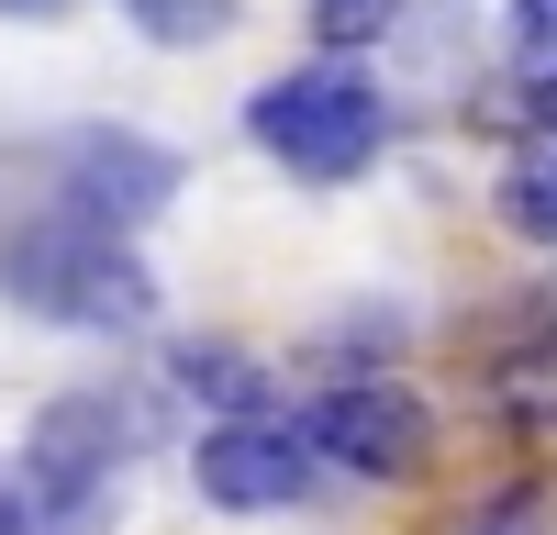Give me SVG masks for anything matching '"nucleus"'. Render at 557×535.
<instances>
[{"label":"nucleus","instance_id":"f8f14e48","mask_svg":"<svg viewBox=\"0 0 557 535\" xmlns=\"http://www.w3.org/2000/svg\"><path fill=\"white\" fill-rule=\"evenodd\" d=\"M391 23V0H312V34H323V57H346V45H368Z\"/></svg>","mask_w":557,"mask_h":535},{"label":"nucleus","instance_id":"423d86ee","mask_svg":"<svg viewBox=\"0 0 557 535\" xmlns=\"http://www.w3.org/2000/svg\"><path fill=\"white\" fill-rule=\"evenodd\" d=\"M45 178H57V223H89V235H134V223H157V212H168L178 157L157 146V134L89 123V134H67V146L45 157Z\"/></svg>","mask_w":557,"mask_h":535},{"label":"nucleus","instance_id":"39448f33","mask_svg":"<svg viewBox=\"0 0 557 535\" xmlns=\"http://www.w3.org/2000/svg\"><path fill=\"white\" fill-rule=\"evenodd\" d=\"M123 469V413L101 390H67V401H45L34 435H23V524H89L101 513V490Z\"/></svg>","mask_w":557,"mask_h":535},{"label":"nucleus","instance_id":"9b49d317","mask_svg":"<svg viewBox=\"0 0 557 535\" xmlns=\"http://www.w3.org/2000/svg\"><path fill=\"white\" fill-rule=\"evenodd\" d=\"M112 12H134L157 45H212L223 23H235V0H112Z\"/></svg>","mask_w":557,"mask_h":535},{"label":"nucleus","instance_id":"2eb2a0df","mask_svg":"<svg viewBox=\"0 0 557 535\" xmlns=\"http://www.w3.org/2000/svg\"><path fill=\"white\" fill-rule=\"evenodd\" d=\"M0 535H34V524H23V502H12V490H0Z\"/></svg>","mask_w":557,"mask_h":535},{"label":"nucleus","instance_id":"4468645a","mask_svg":"<svg viewBox=\"0 0 557 535\" xmlns=\"http://www.w3.org/2000/svg\"><path fill=\"white\" fill-rule=\"evenodd\" d=\"M0 12H23V23H57V12H67V0H0Z\"/></svg>","mask_w":557,"mask_h":535},{"label":"nucleus","instance_id":"f03ea898","mask_svg":"<svg viewBox=\"0 0 557 535\" xmlns=\"http://www.w3.org/2000/svg\"><path fill=\"white\" fill-rule=\"evenodd\" d=\"M246 134L290 167V178H357L368 157H380V134H391V112H380V78H368L357 57H312V67H290V78H268L257 101H246Z\"/></svg>","mask_w":557,"mask_h":535},{"label":"nucleus","instance_id":"f257e3e1","mask_svg":"<svg viewBox=\"0 0 557 535\" xmlns=\"http://www.w3.org/2000/svg\"><path fill=\"white\" fill-rule=\"evenodd\" d=\"M0 290H12L34 324H67V335H146L157 324V279L123 235H89V223H23L0 235Z\"/></svg>","mask_w":557,"mask_h":535},{"label":"nucleus","instance_id":"9d476101","mask_svg":"<svg viewBox=\"0 0 557 535\" xmlns=\"http://www.w3.org/2000/svg\"><path fill=\"white\" fill-rule=\"evenodd\" d=\"M491 212L513 223L524 246H546V257H557V146H513V167H502Z\"/></svg>","mask_w":557,"mask_h":535},{"label":"nucleus","instance_id":"7ed1b4c3","mask_svg":"<svg viewBox=\"0 0 557 535\" xmlns=\"http://www.w3.org/2000/svg\"><path fill=\"white\" fill-rule=\"evenodd\" d=\"M457 369H469V401L502 435H557V279H524L513 301H491L469 335H457Z\"/></svg>","mask_w":557,"mask_h":535},{"label":"nucleus","instance_id":"20e7f679","mask_svg":"<svg viewBox=\"0 0 557 535\" xmlns=\"http://www.w3.org/2000/svg\"><path fill=\"white\" fill-rule=\"evenodd\" d=\"M290 435L312 446V469H346V480H424V458H435V413L380 369L323 380Z\"/></svg>","mask_w":557,"mask_h":535},{"label":"nucleus","instance_id":"0eeeda50","mask_svg":"<svg viewBox=\"0 0 557 535\" xmlns=\"http://www.w3.org/2000/svg\"><path fill=\"white\" fill-rule=\"evenodd\" d=\"M190 480H201V502H223V513H290V502H312V446L278 413L268 424H212Z\"/></svg>","mask_w":557,"mask_h":535},{"label":"nucleus","instance_id":"1a4fd4ad","mask_svg":"<svg viewBox=\"0 0 557 535\" xmlns=\"http://www.w3.org/2000/svg\"><path fill=\"white\" fill-rule=\"evenodd\" d=\"M168 380L190 390V401H212L223 424H268V369H257V357H235V346H178Z\"/></svg>","mask_w":557,"mask_h":535},{"label":"nucleus","instance_id":"6e6552de","mask_svg":"<svg viewBox=\"0 0 557 535\" xmlns=\"http://www.w3.org/2000/svg\"><path fill=\"white\" fill-rule=\"evenodd\" d=\"M435 535H557V480L546 469H513V480H480L435 513Z\"/></svg>","mask_w":557,"mask_h":535},{"label":"nucleus","instance_id":"ddd939ff","mask_svg":"<svg viewBox=\"0 0 557 535\" xmlns=\"http://www.w3.org/2000/svg\"><path fill=\"white\" fill-rule=\"evenodd\" d=\"M513 57L524 67H557V0H513Z\"/></svg>","mask_w":557,"mask_h":535}]
</instances>
